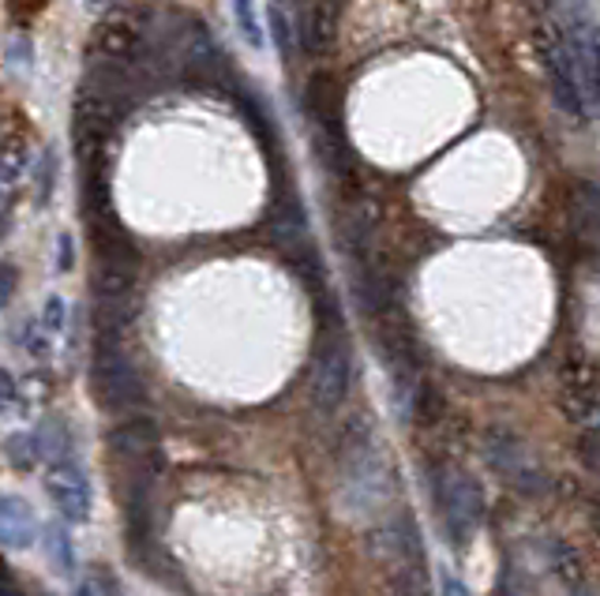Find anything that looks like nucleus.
Listing matches in <instances>:
<instances>
[{
	"instance_id": "1",
	"label": "nucleus",
	"mask_w": 600,
	"mask_h": 596,
	"mask_svg": "<svg viewBox=\"0 0 600 596\" xmlns=\"http://www.w3.org/2000/svg\"><path fill=\"white\" fill-rule=\"evenodd\" d=\"M432 496L443 533L451 536V544L458 551H466V544L473 540V533L485 525L488 514V499L480 481L462 465H436L432 470Z\"/></svg>"
},
{
	"instance_id": "2",
	"label": "nucleus",
	"mask_w": 600,
	"mask_h": 596,
	"mask_svg": "<svg viewBox=\"0 0 600 596\" xmlns=\"http://www.w3.org/2000/svg\"><path fill=\"white\" fill-rule=\"evenodd\" d=\"M90 390L95 402L109 416H132L147 405V387L139 379V368L124 353L117 338H98L95 356H90Z\"/></svg>"
},
{
	"instance_id": "3",
	"label": "nucleus",
	"mask_w": 600,
	"mask_h": 596,
	"mask_svg": "<svg viewBox=\"0 0 600 596\" xmlns=\"http://www.w3.org/2000/svg\"><path fill=\"white\" fill-rule=\"evenodd\" d=\"M485 462L506 488L518 491V496H526V499H540V496H548V488H552V476H548V470L540 465L534 447H529L518 431L503 428V424L485 431Z\"/></svg>"
},
{
	"instance_id": "4",
	"label": "nucleus",
	"mask_w": 600,
	"mask_h": 596,
	"mask_svg": "<svg viewBox=\"0 0 600 596\" xmlns=\"http://www.w3.org/2000/svg\"><path fill=\"white\" fill-rule=\"evenodd\" d=\"M106 454L109 462H117L121 481H155L158 470H162V436H158V424L143 413L121 416V421L106 431Z\"/></svg>"
},
{
	"instance_id": "5",
	"label": "nucleus",
	"mask_w": 600,
	"mask_h": 596,
	"mask_svg": "<svg viewBox=\"0 0 600 596\" xmlns=\"http://www.w3.org/2000/svg\"><path fill=\"white\" fill-rule=\"evenodd\" d=\"M150 57V38H147V23L143 12L135 8H121L109 20H101L95 34H90L87 46V61L90 64H106V68H121V72H135L143 61Z\"/></svg>"
},
{
	"instance_id": "6",
	"label": "nucleus",
	"mask_w": 600,
	"mask_h": 596,
	"mask_svg": "<svg viewBox=\"0 0 600 596\" xmlns=\"http://www.w3.org/2000/svg\"><path fill=\"white\" fill-rule=\"evenodd\" d=\"M353 387V353L338 323L327 335H319L316 356H311V402L319 413H334L350 398Z\"/></svg>"
},
{
	"instance_id": "7",
	"label": "nucleus",
	"mask_w": 600,
	"mask_h": 596,
	"mask_svg": "<svg viewBox=\"0 0 600 596\" xmlns=\"http://www.w3.org/2000/svg\"><path fill=\"white\" fill-rule=\"evenodd\" d=\"M540 61L548 72V87L555 95V106L571 117L574 124L586 121V80H581V68L574 61V46L571 34L560 31H544L540 34Z\"/></svg>"
},
{
	"instance_id": "8",
	"label": "nucleus",
	"mask_w": 600,
	"mask_h": 596,
	"mask_svg": "<svg viewBox=\"0 0 600 596\" xmlns=\"http://www.w3.org/2000/svg\"><path fill=\"white\" fill-rule=\"evenodd\" d=\"M560 402L581 431H600V368L593 361L563 364Z\"/></svg>"
},
{
	"instance_id": "9",
	"label": "nucleus",
	"mask_w": 600,
	"mask_h": 596,
	"mask_svg": "<svg viewBox=\"0 0 600 596\" xmlns=\"http://www.w3.org/2000/svg\"><path fill=\"white\" fill-rule=\"evenodd\" d=\"M46 491H49V499H53L57 514H61L64 522L83 525L90 518V481H87V473H83V465L75 462V458L49 465Z\"/></svg>"
},
{
	"instance_id": "10",
	"label": "nucleus",
	"mask_w": 600,
	"mask_h": 596,
	"mask_svg": "<svg viewBox=\"0 0 600 596\" xmlns=\"http://www.w3.org/2000/svg\"><path fill=\"white\" fill-rule=\"evenodd\" d=\"M304 106H308L316 139H342V90L331 83V75H311Z\"/></svg>"
},
{
	"instance_id": "11",
	"label": "nucleus",
	"mask_w": 600,
	"mask_h": 596,
	"mask_svg": "<svg viewBox=\"0 0 600 596\" xmlns=\"http://www.w3.org/2000/svg\"><path fill=\"white\" fill-rule=\"evenodd\" d=\"M38 533H41V522L38 514H34V507L23 496L8 491V496L0 499V540H4V548L8 551L30 548V544L38 540Z\"/></svg>"
},
{
	"instance_id": "12",
	"label": "nucleus",
	"mask_w": 600,
	"mask_h": 596,
	"mask_svg": "<svg viewBox=\"0 0 600 596\" xmlns=\"http://www.w3.org/2000/svg\"><path fill=\"white\" fill-rule=\"evenodd\" d=\"M544 563H548V570H555V574L567 582V589L586 585V563H581L578 548L567 540H560V536H548L544 540Z\"/></svg>"
},
{
	"instance_id": "13",
	"label": "nucleus",
	"mask_w": 600,
	"mask_h": 596,
	"mask_svg": "<svg viewBox=\"0 0 600 596\" xmlns=\"http://www.w3.org/2000/svg\"><path fill=\"white\" fill-rule=\"evenodd\" d=\"M236 106H241V117L248 121V127L256 132V139H259V147H264V155H270L278 161V127L274 121H270V113L264 109V101H259L256 95H241L236 98Z\"/></svg>"
},
{
	"instance_id": "14",
	"label": "nucleus",
	"mask_w": 600,
	"mask_h": 596,
	"mask_svg": "<svg viewBox=\"0 0 600 596\" xmlns=\"http://www.w3.org/2000/svg\"><path fill=\"white\" fill-rule=\"evenodd\" d=\"M4 458H8V465H12L15 473L38 470V462H46L38 431H12V436L4 439Z\"/></svg>"
},
{
	"instance_id": "15",
	"label": "nucleus",
	"mask_w": 600,
	"mask_h": 596,
	"mask_svg": "<svg viewBox=\"0 0 600 596\" xmlns=\"http://www.w3.org/2000/svg\"><path fill=\"white\" fill-rule=\"evenodd\" d=\"M495 596H540V585L522 559H503L500 577H495Z\"/></svg>"
},
{
	"instance_id": "16",
	"label": "nucleus",
	"mask_w": 600,
	"mask_h": 596,
	"mask_svg": "<svg viewBox=\"0 0 600 596\" xmlns=\"http://www.w3.org/2000/svg\"><path fill=\"white\" fill-rule=\"evenodd\" d=\"M230 12H233L236 34H241V38L248 41L256 53H264L267 49V27H264V20H259L256 0H230Z\"/></svg>"
},
{
	"instance_id": "17",
	"label": "nucleus",
	"mask_w": 600,
	"mask_h": 596,
	"mask_svg": "<svg viewBox=\"0 0 600 596\" xmlns=\"http://www.w3.org/2000/svg\"><path fill=\"white\" fill-rule=\"evenodd\" d=\"M38 439H41V454H46L49 465L68 462V458H72V431H68V424L61 421V416H53V421L41 424Z\"/></svg>"
},
{
	"instance_id": "18",
	"label": "nucleus",
	"mask_w": 600,
	"mask_h": 596,
	"mask_svg": "<svg viewBox=\"0 0 600 596\" xmlns=\"http://www.w3.org/2000/svg\"><path fill=\"white\" fill-rule=\"evenodd\" d=\"M15 345L23 349L27 356H34V361H49V330L41 327V319H34V315H23L20 323H15Z\"/></svg>"
},
{
	"instance_id": "19",
	"label": "nucleus",
	"mask_w": 600,
	"mask_h": 596,
	"mask_svg": "<svg viewBox=\"0 0 600 596\" xmlns=\"http://www.w3.org/2000/svg\"><path fill=\"white\" fill-rule=\"evenodd\" d=\"M574 210H578V221H581V229H586V233H600V184L581 181Z\"/></svg>"
},
{
	"instance_id": "20",
	"label": "nucleus",
	"mask_w": 600,
	"mask_h": 596,
	"mask_svg": "<svg viewBox=\"0 0 600 596\" xmlns=\"http://www.w3.org/2000/svg\"><path fill=\"white\" fill-rule=\"evenodd\" d=\"M46 551H49V563H53L61 574H72L75 570V548H72V536H68L61 525L46 533Z\"/></svg>"
},
{
	"instance_id": "21",
	"label": "nucleus",
	"mask_w": 600,
	"mask_h": 596,
	"mask_svg": "<svg viewBox=\"0 0 600 596\" xmlns=\"http://www.w3.org/2000/svg\"><path fill=\"white\" fill-rule=\"evenodd\" d=\"M27 139H15V135H8L4 139V188L12 192L15 181H20L23 173H27Z\"/></svg>"
},
{
	"instance_id": "22",
	"label": "nucleus",
	"mask_w": 600,
	"mask_h": 596,
	"mask_svg": "<svg viewBox=\"0 0 600 596\" xmlns=\"http://www.w3.org/2000/svg\"><path fill=\"white\" fill-rule=\"evenodd\" d=\"M41 327L49 330V335H64V327H68V304H64V296H46V308H41Z\"/></svg>"
},
{
	"instance_id": "23",
	"label": "nucleus",
	"mask_w": 600,
	"mask_h": 596,
	"mask_svg": "<svg viewBox=\"0 0 600 596\" xmlns=\"http://www.w3.org/2000/svg\"><path fill=\"white\" fill-rule=\"evenodd\" d=\"M578 458H581V465H586V470L600 481V431H581Z\"/></svg>"
},
{
	"instance_id": "24",
	"label": "nucleus",
	"mask_w": 600,
	"mask_h": 596,
	"mask_svg": "<svg viewBox=\"0 0 600 596\" xmlns=\"http://www.w3.org/2000/svg\"><path fill=\"white\" fill-rule=\"evenodd\" d=\"M439 593H443V596H473L466 589V582H462L458 574H451V570H443V574H439Z\"/></svg>"
},
{
	"instance_id": "25",
	"label": "nucleus",
	"mask_w": 600,
	"mask_h": 596,
	"mask_svg": "<svg viewBox=\"0 0 600 596\" xmlns=\"http://www.w3.org/2000/svg\"><path fill=\"white\" fill-rule=\"evenodd\" d=\"M57 244H61V255H57V270H61V275H68V270H72V267H75V252H72V236H68V233H61V241H57Z\"/></svg>"
},
{
	"instance_id": "26",
	"label": "nucleus",
	"mask_w": 600,
	"mask_h": 596,
	"mask_svg": "<svg viewBox=\"0 0 600 596\" xmlns=\"http://www.w3.org/2000/svg\"><path fill=\"white\" fill-rule=\"evenodd\" d=\"M49 195H53V155L41 158V199L38 203H49Z\"/></svg>"
},
{
	"instance_id": "27",
	"label": "nucleus",
	"mask_w": 600,
	"mask_h": 596,
	"mask_svg": "<svg viewBox=\"0 0 600 596\" xmlns=\"http://www.w3.org/2000/svg\"><path fill=\"white\" fill-rule=\"evenodd\" d=\"M15 282H20V275H15L12 263H4V289H0V301H4V304H12V296H15Z\"/></svg>"
},
{
	"instance_id": "28",
	"label": "nucleus",
	"mask_w": 600,
	"mask_h": 596,
	"mask_svg": "<svg viewBox=\"0 0 600 596\" xmlns=\"http://www.w3.org/2000/svg\"><path fill=\"white\" fill-rule=\"evenodd\" d=\"M0 596H27V589H20V585H15V577L8 574V567H4V585H0Z\"/></svg>"
},
{
	"instance_id": "29",
	"label": "nucleus",
	"mask_w": 600,
	"mask_h": 596,
	"mask_svg": "<svg viewBox=\"0 0 600 596\" xmlns=\"http://www.w3.org/2000/svg\"><path fill=\"white\" fill-rule=\"evenodd\" d=\"M589 522H593V530H597V536H600V496L589 502Z\"/></svg>"
},
{
	"instance_id": "30",
	"label": "nucleus",
	"mask_w": 600,
	"mask_h": 596,
	"mask_svg": "<svg viewBox=\"0 0 600 596\" xmlns=\"http://www.w3.org/2000/svg\"><path fill=\"white\" fill-rule=\"evenodd\" d=\"M72 596H101V593H98V585H95V582H87V585H79V589H75Z\"/></svg>"
}]
</instances>
